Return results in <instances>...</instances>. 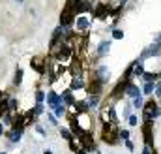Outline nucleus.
<instances>
[{
  "label": "nucleus",
  "instance_id": "f257e3e1",
  "mask_svg": "<svg viewBox=\"0 0 161 154\" xmlns=\"http://www.w3.org/2000/svg\"><path fill=\"white\" fill-rule=\"evenodd\" d=\"M144 117H146V120H150V118H156L159 115V107H157V103L156 102H146L144 103Z\"/></svg>",
  "mask_w": 161,
  "mask_h": 154
},
{
  "label": "nucleus",
  "instance_id": "f03ea898",
  "mask_svg": "<svg viewBox=\"0 0 161 154\" xmlns=\"http://www.w3.org/2000/svg\"><path fill=\"white\" fill-rule=\"evenodd\" d=\"M60 103H64V102H62V98L56 92H47V107L49 109H56Z\"/></svg>",
  "mask_w": 161,
  "mask_h": 154
},
{
  "label": "nucleus",
  "instance_id": "7ed1b4c3",
  "mask_svg": "<svg viewBox=\"0 0 161 154\" xmlns=\"http://www.w3.org/2000/svg\"><path fill=\"white\" fill-rule=\"evenodd\" d=\"M142 134H144V141H146V145H152V122L150 120H146L144 124H142Z\"/></svg>",
  "mask_w": 161,
  "mask_h": 154
},
{
  "label": "nucleus",
  "instance_id": "20e7f679",
  "mask_svg": "<svg viewBox=\"0 0 161 154\" xmlns=\"http://www.w3.org/2000/svg\"><path fill=\"white\" fill-rule=\"evenodd\" d=\"M75 25H77V28H79V30H86L88 25H90V19L85 17V15H79V17H77V21H75Z\"/></svg>",
  "mask_w": 161,
  "mask_h": 154
},
{
  "label": "nucleus",
  "instance_id": "39448f33",
  "mask_svg": "<svg viewBox=\"0 0 161 154\" xmlns=\"http://www.w3.org/2000/svg\"><path fill=\"white\" fill-rule=\"evenodd\" d=\"M30 66L34 68V70H36V72L38 73H45V62H41V58H34L32 62H30Z\"/></svg>",
  "mask_w": 161,
  "mask_h": 154
},
{
  "label": "nucleus",
  "instance_id": "423d86ee",
  "mask_svg": "<svg viewBox=\"0 0 161 154\" xmlns=\"http://www.w3.org/2000/svg\"><path fill=\"white\" fill-rule=\"evenodd\" d=\"M62 102H64V105H75V98L71 94V90H66V92H62Z\"/></svg>",
  "mask_w": 161,
  "mask_h": 154
},
{
  "label": "nucleus",
  "instance_id": "0eeeda50",
  "mask_svg": "<svg viewBox=\"0 0 161 154\" xmlns=\"http://www.w3.org/2000/svg\"><path fill=\"white\" fill-rule=\"evenodd\" d=\"M21 135H23V132L13 130V128L8 132V139H10V143H19V141H21Z\"/></svg>",
  "mask_w": 161,
  "mask_h": 154
},
{
  "label": "nucleus",
  "instance_id": "6e6552de",
  "mask_svg": "<svg viewBox=\"0 0 161 154\" xmlns=\"http://www.w3.org/2000/svg\"><path fill=\"white\" fill-rule=\"evenodd\" d=\"M125 94L131 96V98H139V96H141V90L137 88V85H131V83H129L128 88H125Z\"/></svg>",
  "mask_w": 161,
  "mask_h": 154
},
{
  "label": "nucleus",
  "instance_id": "1a4fd4ad",
  "mask_svg": "<svg viewBox=\"0 0 161 154\" xmlns=\"http://www.w3.org/2000/svg\"><path fill=\"white\" fill-rule=\"evenodd\" d=\"M111 49V41H101L99 43V49H97V57H105Z\"/></svg>",
  "mask_w": 161,
  "mask_h": 154
},
{
  "label": "nucleus",
  "instance_id": "9d476101",
  "mask_svg": "<svg viewBox=\"0 0 161 154\" xmlns=\"http://www.w3.org/2000/svg\"><path fill=\"white\" fill-rule=\"evenodd\" d=\"M157 53H159V45H157V43H154L152 47H148V49H146V51L142 53V57H156Z\"/></svg>",
  "mask_w": 161,
  "mask_h": 154
},
{
  "label": "nucleus",
  "instance_id": "9b49d317",
  "mask_svg": "<svg viewBox=\"0 0 161 154\" xmlns=\"http://www.w3.org/2000/svg\"><path fill=\"white\" fill-rule=\"evenodd\" d=\"M105 11H109V8H107V6H105V4H99V6H97V8H96L94 15H96V17H99V19H103V17H105Z\"/></svg>",
  "mask_w": 161,
  "mask_h": 154
},
{
  "label": "nucleus",
  "instance_id": "f8f14e48",
  "mask_svg": "<svg viewBox=\"0 0 161 154\" xmlns=\"http://www.w3.org/2000/svg\"><path fill=\"white\" fill-rule=\"evenodd\" d=\"M97 103H99V94H90V98H88V105L90 107H97Z\"/></svg>",
  "mask_w": 161,
  "mask_h": 154
},
{
  "label": "nucleus",
  "instance_id": "ddd939ff",
  "mask_svg": "<svg viewBox=\"0 0 161 154\" xmlns=\"http://www.w3.org/2000/svg\"><path fill=\"white\" fill-rule=\"evenodd\" d=\"M81 87H85V83H82L81 75H75L71 79V88H81Z\"/></svg>",
  "mask_w": 161,
  "mask_h": 154
},
{
  "label": "nucleus",
  "instance_id": "4468645a",
  "mask_svg": "<svg viewBox=\"0 0 161 154\" xmlns=\"http://www.w3.org/2000/svg\"><path fill=\"white\" fill-rule=\"evenodd\" d=\"M159 77V73H150V72H146V73H142V79L146 81V83H150V81H156Z\"/></svg>",
  "mask_w": 161,
  "mask_h": 154
},
{
  "label": "nucleus",
  "instance_id": "2eb2a0df",
  "mask_svg": "<svg viewBox=\"0 0 161 154\" xmlns=\"http://www.w3.org/2000/svg\"><path fill=\"white\" fill-rule=\"evenodd\" d=\"M152 92H156V83L154 81H150V83L144 85V94H152Z\"/></svg>",
  "mask_w": 161,
  "mask_h": 154
},
{
  "label": "nucleus",
  "instance_id": "dca6fc26",
  "mask_svg": "<svg viewBox=\"0 0 161 154\" xmlns=\"http://www.w3.org/2000/svg\"><path fill=\"white\" fill-rule=\"evenodd\" d=\"M21 83H23V70L19 68L17 72H15V79H13V85H17V87H19Z\"/></svg>",
  "mask_w": 161,
  "mask_h": 154
},
{
  "label": "nucleus",
  "instance_id": "f3484780",
  "mask_svg": "<svg viewBox=\"0 0 161 154\" xmlns=\"http://www.w3.org/2000/svg\"><path fill=\"white\" fill-rule=\"evenodd\" d=\"M60 135L66 139V141H69V139H73V132H69L66 128H60Z\"/></svg>",
  "mask_w": 161,
  "mask_h": 154
},
{
  "label": "nucleus",
  "instance_id": "a211bd4d",
  "mask_svg": "<svg viewBox=\"0 0 161 154\" xmlns=\"http://www.w3.org/2000/svg\"><path fill=\"white\" fill-rule=\"evenodd\" d=\"M64 113H66V105H64V103H60V105H58L56 109H54V117L58 118V117H62Z\"/></svg>",
  "mask_w": 161,
  "mask_h": 154
},
{
  "label": "nucleus",
  "instance_id": "6ab92c4d",
  "mask_svg": "<svg viewBox=\"0 0 161 154\" xmlns=\"http://www.w3.org/2000/svg\"><path fill=\"white\" fill-rule=\"evenodd\" d=\"M8 105H10V111L13 113V111H17V107H19V102H17V100H13V98H10V103H8Z\"/></svg>",
  "mask_w": 161,
  "mask_h": 154
},
{
  "label": "nucleus",
  "instance_id": "aec40b11",
  "mask_svg": "<svg viewBox=\"0 0 161 154\" xmlns=\"http://www.w3.org/2000/svg\"><path fill=\"white\" fill-rule=\"evenodd\" d=\"M113 38H114V40H122V38H124V32H122L120 28H114V30H113Z\"/></svg>",
  "mask_w": 161,
  "mask_h": 154
},
{
  "label": "nucleus",
  "instance_id": "412c9836",
  "mask_svg": "<svg viewBox=\"0 0 161 154\" xmlns=\"http://www.w3.org/2000/svg\"><path fill=\"white\" fill-rule=\"evenodd\" d=\"M43 103H41V102H38L36 103V107H34V113H36V115H41V113H43Z\"/></svg>",
  "mask_w": 161,
  "mask_h": 154
},
{
  "label": "nucleus",
  "instance_id": "4be33fe9",
  "mask_svg": "<svg viewBox=\"0 0 161 154\" xmlns=\"http://www.w3.org/2000/svg\"><path fill=\"white\" fill-rule=\"evenodd\" d=\"M133 107H137V109L142 107V98H141V96H139V98H133Z\"/></svg>",
  "mask_w": 161,
  "mask_h": 154
},
{
  "label": "nucleus",
  "instance_id": "5701e85b",
  "mask_svg": "<svg viewBox=\"0 0 161 154\" xmlns=\"http://www.w3.org/2000/svg\"><path fill=\"white\" fill-rule=\"evenodd\" d=\"M36 100L43 103V100H45V92H43V90H38V92H36Z\"/></svg>",
  "mask_w": 161,
  "mask_h": 154
},
{
  "label": "nucleus",
  "instance_id": "b1692460",
  "mask_svg": "<svg viewBox=\"0 0 161 154\" xmlns=\"http://www.w3.org/2000/svg\"><path fill=\"white\" fill-rule=\"evenodd\" d=\"M137 124H139V118L133 117V115H129V126H137Z\"/></svg>",
  "mask_w": 161,
  "mask_h": 154
},
{
  "label": "nucleus",
  "instance_id": "393cba45",
  "mask_svg": "<svg viewBox=\"0 0 161 154\" xmlns=\"http://www.w3.org/2000/svg\"><path fill=\"white\" fill-rule=\"evenodd\" d=\"M120 137L128 141V137H129V132H128V130H122V132H120Z\"/></svg>",
  "mask_w": 161,
  "mask_h": 154
},
{
  "label": "nucleus",
  "instance_id": "a878e982",
  "mask_svg": "<svg viewBox=\"0 0 161 154\" xmlns=\"http://www.w3.org/2000/svg\"><path fill=\"white\" fill-rule=\"evenodd\" d=\"M49 122H51V124H54V126L58 124V122H56V117H53V115H49Z\"/></svg>",
  "mask_w": 161,
  "mask_h": 154
},
{
  "label": "nucleus",
  "instance_id": "bb28decb",
  "mask_svg": "<svg viewBox=\"0 0 161 154\" xmlns=\"http://www.w3.org/2000/svg\"><path fill=\"white\" fill-rule=\"evenodd\" d=\"M36 130H38V134H39V135H45V130H43V128H41V126H39V124L36 126Z\"/></svg>",
  "mask_w": 161,
  "mask_h": 154
},
{
  "label": "nucleus",
  "instance_id": "cd10ccee",
  "mask_svg": "<svg viewBox=\"0 0 161 154\" xmlns=\"http://www.w3.org/2000/svg\"><path fill=\"white\" fill-rule=\"evenodd\" d=\"M156 94H157V96H159V98H161V83H159V85H157V87H156Z\"/></svg>",
  "mask_w": 161,
  "mask_h": 154
},
{
  "label": "nucleus",
  "instance_id": "c85d7f7f",
  "mask_svg": "<svg viewBox=\"0 0 161 154\" xmlns=\"http://www.w3.org/2000/svg\"><path fill=\"white\" fill-rule=\"evenodd\" d=\"M142 154H152V152H150V147H148V145L144 147V150H142Z\"/></svg>",
  "mask_w": 161,
  "mask_h": 154
},
{
  "label": "nucleus",
  "instance_id": "c756f323",
  "mask_svg": "<svg viewBox=\"0 0 161 154\" xmlns=\"http://www.w3.org/2000/svg\"><path fill=\"white\" fill-rule=\"evenodd\" d=\"M2 135H4V124L0 122V137H2Z\"/></svg>",
  "mask_w": 161,
  "mask_h": 154
},
{
  "label": "nucleus",
  "instance_id": "7c9ffc66",
  "mask_svg": "<svg viewBox=\"0 0 161 154\" xmlns=\"http://www.w3.org/2000/svg\"><path fill=\"white\" fill-rule=\"evenodd\" d=\"M156 43H157V45H161V34H159V38L156 40Z\"/></svg>",
  "mask_w": 161,
  "mask_h": 154
},
{
  "label": "nucleus",
  "instance_id": "2f4dec72",
  "mask_svg": "<svg viewBox=\"0 0 161 154\" xmlns=\"http://www.w3.org/2000/svg\"><path fill=\"white\" fill-rule=\"evenodd\" d=\"M43 154H53V150H49V149H47V150H43Z\"/></svg>",
  "mask_w": 161,
  "mask_h": 154
},
{
  "label": "nucleus",
  "instance_id": "473e14b6",
  "mask_svg": "<svg viewBox=\"0 0 161 154\" xmlns=\"http://www.w3.org/2000/svg\"><path fill=\"white\" fill-rule=\"evenodd\" d=\"M15 2H17V4H24V0H15Z\"/></svg>",
  "mask_w": 161,
  "mask_h": 154
},
{
  "label": "nucleus",
  "instance_id": "72a5a7b5",
  "mask_svg": "<svg viewBox=\"0 0 161 154\" xmlns=\"http://www.w3.org/2000/svg\"><path fill=\"white\" fill-rule=\"evenodd\" d=\"M0 154H8V152H6V150H0Z\"/></svg>",
  "mask_w": 161,
  "mask_h": 154
},
{
  "label": "nucleus",
  "instance_id": "f704fd0d",
  "mask_svg": "<svg viewBox=\"0 0 161 154\" xmlns=\"http://www.w3.org/2000/svg\"><path fill=\"white\" fill-rule=\"evenodd\" d=\"M120 2H122V4H124V2H125V0H120Z\"/></svg>",
  "mask_w": 161,
  "mask_h": 154
},
{
  "label": "nucleus",
  "instance_id": "c9c22d12",
  "mask_svg": "<svg viewBox=\"0 0 161 154\" xmlns=\"http://www.w3.org/2000/svg\"><path fill=\"white\" fill-rule=\"evenodd\" d=\"M159 77H161V72H159Z\"/></svg>",
  "mask_w": 161,
  "mask_h": 154
}]
</instances>
